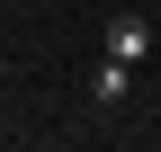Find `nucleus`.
Returning a JSON list of instances; mask_svg holds the SVG:
<instances>
[{"label": "nucleus", "instance_id": "nucleus-1", "mask_svg": "<svg viewBox=\"0 0 161 152\" xmlns=\"http://www.w3.org/2000/svg\"><path fill=\"white\" fill-rule=\"evenodd\" d=\"M98 54L134 72V63H143V54H152V18H143V9H116L108 27H98Z\"/></svg>", "mask_w": 161, "mask_h": 152}, {"label": "nucleus", "instance_id": "nucleus-2", "mask_svg": "<svg viewBox=\"0 0 161 152\" xmlns=\"http://www.w3.org/2000/svg\"><path fill=\"white\" fill-rule=\"evenodd\" d=\"M125 81H134V72H125V63H108V54H98V72H90V99H98V107H116V99H125Z\"/></svg>", "mask_w": 161, "mask_h": 152}]
</instances>
